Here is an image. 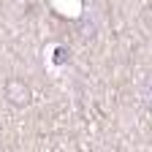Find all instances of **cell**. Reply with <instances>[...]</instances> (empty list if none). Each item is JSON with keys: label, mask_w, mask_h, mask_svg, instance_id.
I'll return each mask as SVG.
<instances>
[{"label": "cell", "mask_w": 152, "mask_h": 152, "mask_svg": "<svg viewBox=\"0 0 152 152\" xmlns=\"http://www.w3.org/2000/svg\"><path fill=\"white\" fill-rule=\"evenodd\" d=\"M3 95H6V101H8L14 109H25V106H30V101H33V90H30L22 79H8V82L3 84Z\"/></svg>", "instance_id": "obj_1"}]
</instances>
